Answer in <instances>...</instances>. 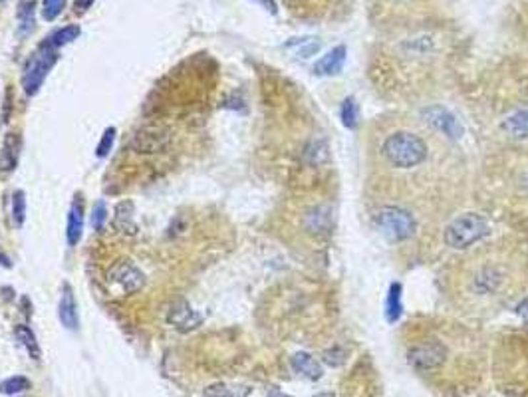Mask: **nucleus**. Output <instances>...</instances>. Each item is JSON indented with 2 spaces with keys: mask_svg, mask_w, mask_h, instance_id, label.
<instances>
[{
  "mask_svg": "<svg viewBox=\"0 0 528 397\" xmlns=\"http://www.w3.org/2000/svg\"><path fill=\"white\" fill-rule=\"evenodd\" d=\"M0 264H2V266H6V268H10V266H12V264H10L9 256L2 253V248H0Z\"/></svg>",
  "mask_w": 528,
  "mask_h": 397,
  "instance_id": "nucleus-34",
  "label": "nucleus"
},
{
  "mask_svg": "<svg viewBox=\"0 0 528 397\" xmlns=\"http://www.w3.org/2000/svg\"><path fill=\"white\" fill-rule=\"evenodd\" d=\"M93 2H96V0H76V2H73V10L80 12V14H82V12H88V10L93 6Z\"/></svg>",
  "mask_w": 528,
  "mask_h": 397,
  "instance_id": "nucleus-32",
  "label": "nucleus"
},
{
  "mask_svg": "<svg viewBox=\"0 0 528 397\" xmlns=\"http://www.w3.org/2000/svg\"><path fill=\"white\" fill-rule=\"evenodd\" d=\"M401 292H403V286H401L400 282H393L390 290H387V296H385V318H387L390 324H395L401 318V312H403Z\"/></svg>",
  "mask_w": 528,
  "mask_h": 397,
  "instance_id": "nucleus-19",
  "label": "nucleus"
},
{
  "mask_svg": "<svg viewBox=\"0 0 528 397\" xmlns=\"http://www.w3.org/2000/svg\"><path fill=\"white\" fill-rule=\"evenodd\" d=\"M30 389V379L24 378V376H12V378H6L0 381V393L2 396H19L22 391Z\"/></svg>",
  "mask_w": 528,
  "mask_h": 397,
  "instance_id": "nucleus-24",
  "label": "nucleus"
},
{
  "mask_svg": "<svg viewBox=\"0 0 528 397\" xmlns=\"http://www.w3.org/2000/svg\"><path fill=\"white\" fill-rule=\"evenodd\" d=\"M292 368L296 373H300L304 378L312 379V381H316V379L322 378V366H320L316 358H312L310 353L306 352H298L294 353L290 358Z\"/></svg>",
  "mask_w": 528,
  "mask_h": 397,
  "instance_id": "nucleus-18",
  "label": "nucleus"
},
{
  "mask_svg": "<svg viewBox=\"0 0 528 397\" xmlns=\"http://www.w3.org/2000/svg\"><path fill=\"white\" fill-rule=\"evenodd\" d=\"M423 118H425L423 121H425L435 134H439L441 137H445L449 141H453L457 137H461V134H463V127L459 124V119H455V116H451L445 108L425 109Z\"/></svg>",
  "mask_w": 528,
  "mask_h": 397,
  "instance_id": "nucleus-11",
  "label": "nucleus"
},
{
  "mask_svg": "<svg viewBox=\"0 0 528 397\" xmlns=\"http://www.w3.org/2000/svg\"><path fill=\"white\" fill-rule=\"evenodd\" d=\"M528 280V261L512 243L464 251L447 272V296L457 310L487 314L519 296Z\"/></svg>",
  "mask_w": 528,
  "mask_h": 397,
  "instance_id": "nucleus-2",
  "label": "nucleus"
},
{
  "mask_svg": "<svg viewBox=\"0 0 528 397\" xmlns=\"http://www.w3.org/2000/svg\"><path fill=\"white\" fill-rule=\"evenodd\" d=\"M167 141H169V134L161 127H141L139 131L133 134L129 145L136 154L151 155L165 149Z\"/></svg>",
  "mask_w": 528,
  "mask_h": 397,
  "instance_id": "nucleus-12",
  "label": "nucleus"
},
{
  "mask_svg": "<svg viewBox=\"0 0 528 397\" xmlns=\"http://www.w3.org/2000/svg\"><path fill=\"white\" fill-rule=\"evenodd\" d=\"M20 155V136L19 134H6L4 144L0 149V169L4 173H10L16 169Z\"/></svg>",
  "mask_w": 528,
  "mask_h": 397,
  "instance_id": "nucleus-16",
  "label": "nucleus"
},
{
  "mask_svg": "<svg viewBox=\"0 0 528 397\" xmlns=\"http://www.w3.org/2000/svg\"><path fill=\"white\" fill-rule=\"evenodd\" d=\"M108 282L118 286L126 294H136L146 286V274L139 271L133 262L119 261L108 272Z\"/></svg>",
  "mask_w": 528,
  "mask_h": 397,
  "instance_id": "nucleus-8",
  "label": "nucleus"
},
{
  "mask_svg": "<svg viewBox=\"0 0 528 397\" xmlns=\"http://www.w3.org/2000/svg\"><path fill=\"white\" fill-rule=\"evenodd\" d=\"M449 360V346L443 342V338L431 330H423L419 336L407 346V361L413 370L421 373H433L441 370Z\"/></svg>",
  "mask_w": 528,
  "mask_h": 397,
  "instance_id": "nucleus-5",
  "label": "nucleus"
},
{
  "mask_svg": "<svg viewBox=\"0 0 528 397\" xmlns=\"http://www.w3.org/2000/svg\"><path fill=\"white\" fill-rule=\"evenodd\" d=\"M250 389L245 386H230V383H213L205 388V397H248Z\"/></svg>",
  "mask_w": 528,
  "mask_h": 397,
  "instance_id": "nucleus-23",
  "label": "nucleus"
},
{
  "mask_svg": "<svg viewBox=\"0 0 528 397\" xmlns=\"http://www.w3.org/2000/svg\"><path fill=\"white\" fill-rule=\"evenodd\" d=\"M58 320L62 322L66 330H78L80 328V314H78V304L73 296L72 286L64 282L60 290V302H58Z\"/></svg>",
  "mask_w": 528,
  "mask_h": 397,
  "instance_id": "nucleus-13",
  "label": "nucleus"
},
{
  "mask_svg": "<svg viewBox=\"0 0 528 397\" xmlns=\"http://www.w3.org/2000/svg\"><path fill=\"white\" fill-rule=\"evenodd\" d=\"M80 34H82V28L78 26V24H70V26L58 28L56 32L50 34V38H48V44L52 46L54 50H58V48H62V46L72 44L73 40H78Z\"/></svg>",
  "mask_w": 528,
  "mask_h": 397,
  "instance_id": "nucleus-22",
  "label": "nucleus"
},
{
  "mask_svg": "<svg viewBox=\"0 0 528 397\" xmlns=\"http://www.w3.org/2000/svg\"><path fill=\"white\" fill-rule=\"evenodd\" d=\"M340 118L347 129H354L357 126V109H355L354 98H346L340 106Z\"/></svg>",
  "mask_w": 528,
  "mask_h": 397,
  "instance_id": "nucleus-26",
  "label": "nucleus"
},
{
  "mask_svg": "<svg viewBox=\"0 0 528 397\" xmlns=\"http://www.w3.org/2000/svg\"><path fill=\"white\" fill-rule=\"evenodd\" d=\"M12 225L14 226H22L24 221H26V195L24 191H14L12 195Z\"/></svg>",
  "mask_w": 528,
  "mask_h": 397,
  "instance_id": "nucleus-25",
  "label": "nucleus"
},
{
  "mask_svg": "<svg viewBox=\"0 0 528 397\" xmlns=\"http://www.w3.org/2000/svg\"><path fill=\"white\" fill-rule=\"evenodd\" d=\"M318 397H334V396H330V393H322V396H318Z\"/></svg>",
  "mask_w": 528,
  "mask_h": 397,
  "instance_id": "nucleus-36",
  "label": "nucleus"
},
{
  "mask_svg": "<svg viewBox=\"0 0 528 397\" xmlns=\"http://www.w3.org/2000/svg\"><path fill=\"white\" fill-rule=\"evenodd\" d=\"M258 2H263L264 6H268V9L273 10V12H274V10H276V9H274V2H273V0H258Z\"/></svg>",
  "mask_w": 528,
  "mask_h": 397,
  "instance_id": "nucleus-35",
  "label": "nucleus"
},
{
  "mask_svg": "<svg viewBox=\"0 0 528 397\" xmlns=\"http://www.w3.org/2000/svg\"><path fill=\"white\" fill-rule=\"evenodd\" d=\"M108 223V208H106V203L103 201H98L93 208H91V226L96 231H101Z\"/></svg>",
  "mask_w": 528,
  "mask_h": 397,
  "instance_id": "nucleus-30",
  "label": "nucleus"
},
{
  "mask_svg": "<svg viewBox=\"0 0 528 397\" xmlns=\"http://www.w3.org/2000/svg\"><path fill=\"white\" fill-rule=\"evenodd\" d=\"M83 235V201L80 197L73 198L72 207L68 211V223H66V238L70 246L82 241Z\"/></svg>",
  "mask_w": 528,
  "mask_h": 397,
  "instance_id": "nucleus-15",
  "label": "nucleus"
},
{
  "mask_svg": "<svg viewBox=\"0 0 528 397\" xmlns=\"http://www.w3.org/2000/svg\"><path fill=\"white\" fill-rule=\"evenodd\" d=\"M292 10L308 19H328L336 16L347 4V0H286Z\"/></svg>",
  "mask_w": 528,
  "mask_h": 397,
  "instance_id": "nucleus-9",
  "label": "nucleus"
},
{
  "mask_svg": "<svg viewBox=\"0 0 528 397\" xmlns=\"http://www.w3.org/2000/svg\"><path fill=\"white\" fill-rule=\"evenodd\" d=\"M116 134H118V129L116 127H106L103 129V134H101V139L98 147H96V155L98 157H108L111 154V149H113V144H116Z\"/></svg>",
  "mask_w": 528,
  "mask_h": 397,
  "instance_id": "nucleus-27",
  "label": "nucleus"
},
{
  "mask_svg": "<svg viewBox=\"0 0 528 397\" xmlns=\"http://www.w3.org/2000/svg\"><path fill=\"white\" fill-rule=\"evenodd\" d=\"M56 62H58V52L48 42L30 56L24 74H22V88L26 96H36Z\"/></svg>",
  "mask_w": 528,
  "mask_h": 397,
  "instance_id": "nucleus-7",
  "label": "nucleus"
},
{
  "mask_svg": "<svg viewBox=\"0 0 528 397\" xmlns=\"http://www.w3.org/2000/svg\"><path fill=\"white\" fill-rule=\"evenodd\" d=\"M0 2H4V0H0Z\"/></svg>",
  "mask_w": 528,
  "mask_h": 397,
  "instance_id": "nucleus-37",
  "label": "nucleus"
},
{
  "mask_svg": "<svg viewBox=\"0 0 528 397\" xmlns=\"http://www.w3.org/2000/svg\"><path fill=\"white\" fill-rule=\"evenodd\" d=\"M344 62H346V48L344 46H337L332 52L324 56L322 60L316 62L314 72L318 74V76H334V74H337L344 68Z\"/></svg>",
  "mask_w": 528,
  "mask_h": 397,
  "instance_id": "nucleus-17",
  "label": "nucleus"
},
{
  "mask_svg": "<svg viewBox=\"0 0 528 397\" xmlns=\"http://www.w3.org/2000/svg\"><path fill=\"white\" fill-rule=\"evenodd\" d=\"M433 0H372V16L377 24L410 26L425 19Z\"/></svg>",
  "mask_w": 528,
  "mask_h": 397,
  "instance_id": "nucleus-4",
  "label": "nucleus"
},
{
  "mask_svg": "<svg viewBox=\"0 0 528 397\" xmlns=\"http://www.w3.org/2000/svg\"><path fill=\"white\" fill-rule=\"evenodd\" d=\"M19 19H20V32L26 34L32 30L34 26V2H22L19 10Z\"/></svg>",
  "mask_w": 528,
  "mask_h": 397,
  "instance_id": "nucleus-28",
  "label": "nucleus"
},
{
  "mask_svg": "<svg viewBox=\"0 0 528 397\" xmlns=\"http://www.w3.org/2000/svg\"><path fill=\"white\" fill-rule=\"evenodd\" d=\"M14 336H16V340L20 342V346L26 350V353L32 358V360L38 361L40 358H42V352H40V346H38L36 336H34V332H32L26 324L14 326Z\"/></svg>",
  "mask_w": 528,
  "mask_h": 397,
  "instance_id": "nucleus-20",
  "label": "nucleus"
},
{
  "mask_svg": "<svg viewBox=\"0 0 528 397\" xmlns=\"http://www.w3.org/2000/svg\"><path fill=\"white\" fill-rule=\"evenodd\" d=\"M111 225L118 233L126 236H136L139 233V226L136 223V207H133L131 201H121V203L116 205Z\"/></svg>",
  "mask_w": 528,
  "mask_h": 397,
  "instance_id": "nucleus-14",
  "label": "nucleus"
},
{
  "mask_svg": "<svg viewBox=\"0 0 528 397\" xmlns=\"http://www.w3.org/2000/svg\"><path fill=\"white\" fill-rule=\"evenodd\" d=\"M266 396H268V397H292V396H286V393H283L280 389L274 388V386H270V388L266 389Z\"/></svg>",
  "mask_w": 528,
  "mask_h": 397,
  "instance_id": "nucleus-33",
  "label": "nucleus"
},
{
  "mask_svg": "<svg viewBox=\"0 0 528 397\" xmlns=\"http://www.w3.org/2000/svg\"><path fill=\"white\" fill-rule=\"evenodd\" d=\"M167 324L173 326L177 332L187 334V332H193L203 324V314L197 312L187 300H177L167 312Z\"/></svg>",
  "mask_w": 528,
  "mask_h": 397,
  "instance_id": "nucleus-10",
  "label": "nucleus"
},
{
  "mask_svg": "<svg viewBox=\"0 0 528 397\" xmlns=\"http://www.w3.org/2000/svg\"><path fill=\"white\" fill-rule=\"evenodd\" d=\"M517 314H519L520 320L528 326V296L522 298V302L517 306Z\"/></svg>",
  "mask_w": 528,
  "mask_h": 397,
  "instance_id": "nucleus-31",
  "label": "nucleus"
},
{
  "mask_svg": "<svg viewBox=\"0 0 528 397\" xmlns=\"http://www.w3.org/2000/svg\"><path fill=\"white\" fill-rule=\"evenodd\" d=\"M449 144L425 121L385 119L380 124L370 151L372 183L382 197L377 205H400L417 217L419 198L433 195L441 177H449Z\"/></svg>",
  "mask_w": 528,
  "mask_h": 397,
  "instance_id": "nucleus-1",
  "label": "nucleus"
},
{
  "mask_svg": "<svg viewBox=\"0 0 528 397\" xmlns=\"http://www.w3.org/2000/svg\"><path fill=\"white\" fill-rule=\"evenodd\" d=\"M504 131L517 139H528V111H517L504 119Z\"/></svg>",
  "mask_w": 528,
  "mask_h": 397,
  "instance_id": "nucleus-21",
  "label": "nucleus"
},
{
  "mask_svg": "<svg viewBox=\"0 0 528 397\" xmlns=\"http://www.w3.org/2000/svg\"><path fill=\"white\" fill-rule=\"evenodd\" d=\"M66 0H42V19L52 22L60 16V12L64 10Z\"/></svg>",
  "mask_w": 528,
  "mask_h": 397,
  "instance_id": "nucleus-29",
  "label": "nucleus"
},
{
  "mask_svg": "<svg viewBox=\"0 0 528 397\" xmlns=\"http://www.w3.org/2000/svg\"><path fill=\"white\" fill-rule=\"evenodd\" d=\"M370 218L375 231L392 243H407L413 236H417L419 218L410 208L383 203L375 205Z\"/></svg>",
  "mask_w": 528,
  "mask_h": 397,
  "instance_id": "nucleus-3",
  "label": "nucleus"
},
{
  "mask_svg": "<svg viewBox=\"0 0 528 397\" xmlns=\"http://www.w3.org/2000/svg\"><path fill=\"white\" fill-rule=\"evenodd\" d=\"M489 221L479 213H463L453 217L443 228V241L455 251H469L489 235Z\"/></svg>",
  "mask_w": 528,
  "mask_h": 397,
  "instance_id": "nucleus-6",
  "label": "nucleus"
}]
</instances>
